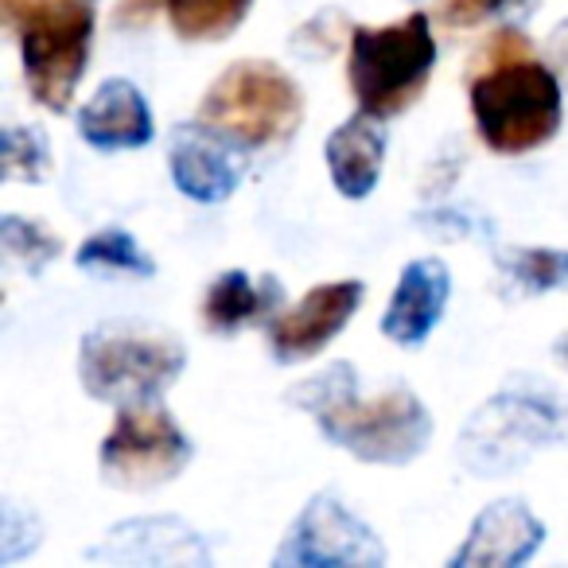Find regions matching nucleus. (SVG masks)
<instances>
[{
	"instance_id": "nucleus-15",
	"label": "nucleus",
	"mask_w": 568,
	"mask_h": 568,
	"mask_svg": "<svg viewBox=\"0 0 568 568\" xmlns=\"http://www.w3.org/2000/svg\"><path fill=\"white\" fill-rule=\"evenodd\" d=\"M378 121L382 118H374V113H358L327 136V172H332L339 195L366 199L378 187L382 156H386V133Z\"/></svg>"
},
{
	"instance_id": "nucleus-16",
	"label": "nucleus",
	"mask_w": 568,
	"mask_h": 568,
	"mask_svg": "<svg viewBox=\"0 0 568 568\" xmlns=\"http://www.w3.org/2000/svg\"><path fill=\"white\" fill-rule=\"evenodd\" d=\"M281 301H284V288L276 284V276L250 281V273L230 268V273H222L219 281L211 284V293H206L203 324H206V332L230 335L245 324H257V320H273Z\"/></svg>"
},
{
	"instance_id": "nucleus-24",
	"label": "nucleus",
	"mask_w": 568,
	"mask_h": 568,
	"mask_svg": "<svg viewBox=\"0 0 568 568\" xmlns=\"http://www.w3.org/2000/svg\"><path fill=\"white\" fill-rule=\"evenodd\" d=\"M560 358H565V366H568V339L560 343Z\"/></svg>"
},
{
	"instance_id": "nucleus-22",
	"label": "nucleus",
	"mask_w": 568,
	"mask_h": 568,
	"mask_svg": "<svg viewBox=\"0 0 568 568\" xmlns=\"http://www.w3.org/2000/svg\"><path fill=\"white\" fill-rule=\"evenodd\" d=\"M503 4L506 0H440V17L452 28H475L495 9H503Z\"/></svg>"
},
{
	"instance_id": "nucleus-6",
	"label": "nucleus",
	"mask_w": 568,
	"mask_h": 568,
	"mask_svg": "<svg viewBox=\"0 0 568 568\" xmlns=\"http://www.w3.org/2000/svg\"><path fill=\"white\" fill-rule=\"evenodd\" d=\"M183 366H187V355L172 335L136 324L98 327L82 339L79 355L82 389L113 405L156 402L180 378Z\"/></svg>"
},
{
	"instance_id": "nucleus-1",
	"label": "nucleus",
	"mask_w": 568,
	"mask_h": 568,
	"mask_svg": "<svg viewBox=\"0 0 568 568\" xmlns=\"http://www.w3.org/2000/svg\"><path fill=\"white\" fill-rule=\"evenodd\" d=\"M471 113L490 152L521 156L560 129V82L529 59L518 32H498L487 43V67L471 79Z\"/></svg>"
},
{
	"instance_id": "nucleus-8",
	"label": "nucleus",
	"mask_w": 568,
	"mask_h": 568,
	"mask_svg": "<svg viewBox=\"0 0 568 568\" xmlns=\"http://www.w3.org/2000/svg\"><path fill=\"white\" fill-rule=\"evenodd\" d=\"M568 436V413L541 394H503L464 433V459L479 471H506L534 448Z\"/></svg>"
},
{
	"instance_id": "nucleus-14",
	"label": "nucleus",
	"mask_w": 568,
	"mask_h": 568,
	"mask_svg": "<svg viewBox=\"0 0 568 568\" xmlns=\"http://www.w3.org/2000/svg\"><path fill=\"white\" fill-rule=\"evenodd\" d=\"M172 180L183 195H191L195 203H222L234 195L242 168L226 152V141L211 129H183L172 141Z\"/></svg>"
},
{
	"instance_id": "nucleus-17",
	"label": "nucleus",
	"mask_w": 568,
	"mask_h": 568,
	"mask_svg": "<svg viewBox=\"0 0 568 568\" xmlns=\"http://www.w3.org/2000/svg\"><path fill=\"white\" fill-rule=\"evenodd\" d=\"M253 0H168V20L187 43L226 40L245 20Z\"/></svg>"
},
{
	"instance_id": "nucleus-19",
	"label": "nucleus",
	"mask_w": 568,
	"mask_h": 568,
	"mask_svg": "<svg viewBox=\"0 0 568 568\" xmlns=\"http://www.w3.org/2000/svg\"><path fill=\"white\" fill-rule=\"evenodd\" d=\"M510 276L529 293H552L568 284V253L565 250H514L506 257Z\"/></svg>"
},
{
	"instance_id": "nucleus-9",
	"label": "nucleus",
	"mask_w": 568,
	"mask_h": 568,
	"mask_svg": "<svg viewBox=\"0 0 568 568\" xmlns=\"http://www.w3.org/2000/svg\"><path fill=\"white\" fill-rule=\"evenodd\" d=\"M378 537L371 526L355 518L343 503L320 495L308 503V510L296 518L288 541L276 549V565H301V568H320V565H382Z\"/></svg>"
},
{
	"instance_id": "nucleus-5",
	"label": "nucleus",
	"mask_w": 568,
	"mask_h": 568,
	"mask_svg": "<svg viewBox=\"0 0 568 568\" xmlns=\"http://www.w3.org/2000/svg\"><path fill=\"white\" fill-rule=\"evenodd\" d=\"M304 118V98L281 67L265 59H242L226 67L199 105V125L237 149H265L288 141Z\"/></svg>"
},
{
	"instance_id": "nucleus-11",
	"label": "nucleus",
	"mask_w": 568,
	"mask_h": 568,
	"mask_svg": "<svg viewBox=\"0 0 568 568\" xmlns=\"http://www.w3.org/2000/svg\"><path fill=\"white\" fill-rule=\"evenodd\" d=\"M545 541V526L521 503H490L475 518L471 537L452 557V568H514L529 560Z\"/></svg>"
},
{
	"instance_id": "nucleus-20",
	"label": "nucleus",
	"mask_w": 568,
	"mask_h": 568,
	"mask_svg": "<svg viewBox=\"0 0 568 568\" xmlns=\"http://www.w3.org/2000/svg\"><path fill=\"white\" fill-rule=\"evenodd\" d=\"M0 242H4V253H9L17 265L32 268V273L43 268L59 253V237H51L48 230H40L36 222L17 219V214H4V222H0Z\"/></svg>"
},
{
	"instance_id": "nucleus-23",
	"label": "nucleus",
	"mask_w": 568,
	"mask_h": 568,
	"mask_svg": "<svg viewBox=\"0 0 568 568\" xmlns=\"http://www.w3.org/2000/svg\"><path fill=\"white\" fill-rule=\"evenodd\" d=\"M168 0H118V12H113V24L118 28H144L152 24L160 9Z\"/></svg>"
},
{
	"instance_id": "nucleus-18",
	"label": "nucleus",
	"mask_w": 568,
	"mask_h": 568,
	"mask_svg": "<svg viewBox=\"0 0 568 568\" xmlns=\"http://www.w3.org/2000/svg\"><path fill=\"white\" fill-rule=\"evenodd\" d=\"M79 265L90 268V265H105V268H125V273H136V276H152L156 265L136 250V242L125 234V230H102V234L87 237L79 250Z\"/></svg>"
},
{
	"instance_id": "nucleus-2",
	"label": "nucleus",
	"mask_w": 568,
	"mask_h": 568,
	"mask_svg": "<svg viewBox=\"0 0 568 568\" xmlns=\"http://www.w3.org/2000/svg\"><path fill=\"white\" fill-rule=\"evenodd\" d=\"M293 402L308 405L327 440L347 448L363 464H409L433 436V417L413 389H386L363 402L347 363L308 382L301 394H293Z\"/></svg>"
},
{
	"instance_id": "nucleus-13",
	"label": "nucleus",
	"mask_w": 568,
	"mask_h": 568,
	"mask_svg": "<svg viewBox=\"0 0 568 568\" xmlns=\"http://www.w3.org/2000/svg\"><path fill=\"white\" fill-rule=\"evenodd\" d=\"M79 133L102 152L141 149L152 141V113L144 94L125 79H110L79 113Z\"/></svg>"
},
{
	"instance_id": "nucleus-12",
	"label": "nucleus",
	"mask_w": 568,
	"mask_h": 568,
	"mask_svg": "<svg viewBox=\"0 0 568 568\" xmlns=\"http://www.w3.org/2000/svg\"><path fill=\"white\" fill-rule=\"evenodd\" d=\"M448 293H452V276L444 261L436 257L409 261L394 288V301H389L386 316H382V332L394 343H402V347L425 343L428 332L440 324Z\"/></svg>"
},
{
	"instance_id": "nucleus-7",
	"label": "nucleus",
	"mask_w": 568,
	"mask_h": 568,
	"mask_svg": "<svg viewBox=\"0 0 568 568\" xmlns=\"http://www.w3.org/2000/svg\"><path fill=\"white\" fill-rule=\"evenodd\" d=\"M191 464V440L156 402L121 405L102 440V475L110 487L152 490L172 483Z\"/></svg>"
},
{
	"instance_id": "nucleus-4",
	"label": "nucleus",
	"mask_w": 568,
	"mask_h": 568,
	"mask_svg": "<svg viewBox=\"0 0 568 568\" xmlns=\"http://www.w3.org/2000/svg\"><path fill=\"white\" fill-rule=\"evenodd\" d=\"M436 67V40L425 12L386 28H355L351 32L347 79L358 110L374 118H397L420 102Z\"/></svg>"
},
{
	"instance_id": "nucleus-3",
	"label": "nucleus",
	"mask_w": 568,
	"mask_h": 568,
	"mask_svg": "<svg viewBox=\"0 0 568 568\" xmlns=\"http://www.w3.org/2000/svg\"><path fill=\"white\" fill-rule=\"evenodd\" d=\"M98 0H0V17L20 43L32 98L51 113L71 105L94 43Z\"/></svg>"
},
{
	"instance_id": "nucleus-10",
	"label": "nucleus",
	"mask_w": 568,
	"mask_h": 568,
	"mask_svg": "<svg viewBox=\"0 0 568 568\" xmlns=\"http://www.w3.org/2000/svg\"><path fill=\"white\" fill-rule=\"evenodd\" d=\"M363 304V281H332L320 284L293 304L288 312H276L268 324V347H273L276 363H304V358L320 355Z\"/></svg>"
},
{
	"instance_id": "nucleus-21",
	"label": "nucleus",
	"mask_w": 568,
	"mask_h": 568,
	"mask_svg": "<svg viewBox=\"0 0 568 568\" xmlns=\"http://www.w3.org/2000/svg\"><path fill=\"white\" fill-rule=\"evenodd\" d=\"M4 175L40 183L48 175V144L32 129H4Z\"/></svg>"
}]
</instances>
